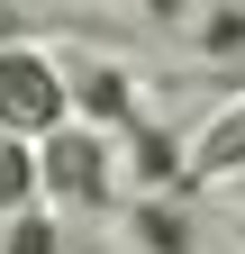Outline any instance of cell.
Here are the masks:
<instances>
[{
  "label": "cell",
  "instance_id": "1",
  "mask_svg": "<svg viewBox=\"0 0 245 254\" xmlns=\"http://www.w3.org/2000/svg\"><path fill=\"white\" fill-rule=\"evenodd\" d=\"M73 127V73L46 46H0V136H64Z\"/></svg>",
  "mask_w": 245,
  "mask_h": 254
},
{
  "label": "cell",
  "instance_id": "2",
  "mask_svg": "<svg viewBox=\"0 0 245 254\" xmlns=\"http://www.w3.org/2000/svg\"><path fill=\"white\" fill-rule=\"evenodd\" d=\"M37 182H46V200L55 209H118V154H109V136L100 127H64V136H46L37 145Z\"/></svg>",
  "mask_w": 245,
  "mask_h": 254
},
{
  "label": "cell",
  "instance_id": "3",
  "mask_svg": "<svg viewBox=\"0 0 245 254\" xmlns=\"http://www.w3.org/2000/svg\"><path fill=\"white\" fill-rule=\"evenodd\" d=\"M245 173V100H227L218 118L191 136V164H182V190H209V182H236Z\"/></svg>",
  "mask_w": 245,
  "mask_h": 254
},
{
  "label": "cell",
  "instance_id": "4",
  "mask_svg": "<svg viewBox=\"0 0 245 254\" xmlns=\"http://www.w3.org/2000/svg\"><path fill=\"white\" fill-rule=\"evenodd\" d=\"M127 164H136V200H164V190H182V164H191V145H182L173 127L136 118V127H127Z\"/></svg>",
  "mask_w": 245,
  "mask_h": 254
},
{
  "label": "cell",
  "instance_id": "5",
  "mask_svg": "<svg viewBox=\"0 0 245 254\" xmlns=\"http://www.w3.org/2000/svg\"><path fill=\"white\" fill-rule=\"evenodd\" d=\"M73 109H82V127H136V82L118 64H82L73 73Z\"/></svg>",
  "mask_w": 245,
  "mask_h": 254
},
{
  "label": "cell",
  "instance_id": "6",
  "mask_svg": "<svg viewBox=\"0 0 245 254\" xmlns=\"http://www.w3.org/2000/svg\"><path fill=\"white\" fill-rule=\"evenodd\" d=\"M127 236H136L145 254H200V227H191L173 200H127Z\"/></svg>",
  "mask_w": 245,
  "mask_h": 254
},
{
  "label": "cell",
  "instance_id": "7",
  "mask_svg": "<svg viewBox=\"0 0 245 254\" xmlns=\"http://www.w3.org/2000/svg\"><path fill=\"white\" fill-rule=\"evenodd\" d=\"M37 190H46V182H37V145H18V136H0V218H9V227H18Z\"/></svg>",
  "mask_w": 245,
  "mask_h": 254
},
{
  "label": "cell",
  "instance_id": "8",
  "mask_svg": "<svg viewBox=\"0 0 245 254\" xmlns=\"http://www.w3.org/2000/svg\"><path fill=\"white\" fill-rule=\"evenodd\" d=\"M227 55H245V0H218L200 18V64H227Z\"/></svg>",
  "mask_w": 245,
  "mask_h": 254
},
{
  "label": "cell",
  "instance_id": "9",
  "mask_svg": "<svg viewBox=\"0 0 245 254\" xmlns=\"http://www.w3.org/2000/svg\"><path fill=\"white\" fill-rule=\"evenodd\" d=\"M191 9H200V0H145V18H155V27H182Z\"/></svg>",
  "mask_w": 245,
  "mask_h": 254
}]
</instances>
